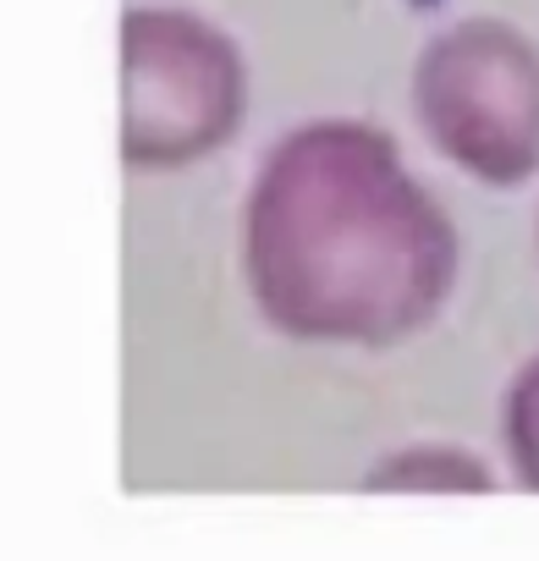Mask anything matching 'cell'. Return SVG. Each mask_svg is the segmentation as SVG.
Returning a JSON list of instances; mask_svg holds the SVG:
<instances>
[{
    "label": "cell",
    "instance_id": "6da1fadb",
    "mask_svg": "<svg viewBox=\"0 0 539 561\" xmlns=\"http://www.w3.org/2000/svg\"><path fill=\"white\" fill-rule=\"evenodd\" d=\"M440 198L369 122H303L242 198V280L259 320L314 347H391L457 287Z\"/></svg>",
    "mask_w": 539,
    "mask_h": 561
},
{
    "label": "cell",
    "instance_id": "7a4b0ae2",
    "mask_svg": "<svg viewBox=\"0 0 539 561\" xmlns=\"http://www.w3.org/2000/svg\"><path fill=\"white\" fill-rule=\"evenodd\" d=\"M248 122V61L237 39L187 7L122 18V165L187 171Z\"/></svg>",
    "mask_w": 539,
    "mask_h": 561
},
{
    "label": "cell",
    "instance_id": "3957f363",
    "mask_svg": "<svg viewBox=\"0 0 539 561\" xmlns=\"http://www.w3.org/2000/svg\"><path fill=\"white\" fill-rule=\"evenodd\" d=\"M413 116L429 149L484 187L539 176V45L501 18L440 28L413 61Z\"/></svg>",
    "mask_w": 539,
    "mask_h": 561
},
{
    "label": "cell",
    "instance_id": "277c9868",
    "mask_svg": "<svg viewBox=\"0 0 539 561\" xmlns=\"http://www.w3.org/2000/svg\"><path fill=\"white\" fill-rule=\"evenodd\" d=\"M501 430H506V451H512L517 473L528 484H539V358H528L517 369V380L506 386Z\"/></svg>",
    "mask_w": 539,
    "mask_h": 561
},
{
    "label": "cell",
    "instance_id": "5b68a950",
    "mask_svg": "<svg viewBox=\"0 0 539 561\" xmlns=\"http://www.w3.org/2000/svg\"><path fill=\"white\" fill-rule=\"evenodd\" d=\"M380 484H484L479 468L468 457H451V451H408L397 462L380 468Z\"/></svg>",
    "mask_w": 539,
    "mask_h": 561
}]
</instances>
